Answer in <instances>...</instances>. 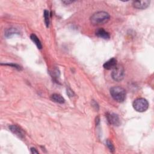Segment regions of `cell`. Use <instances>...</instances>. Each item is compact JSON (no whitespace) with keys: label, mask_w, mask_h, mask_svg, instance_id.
Here are the masks:
<instances>
[{"label":"cell","mask_w":154,"mask_h":154,"mask_svg":"<svg viewBox=\"0 0 154 154\" xmlns=\"http://www.w3.org/2000/svg\"><path fill=\"white\" fill-rule=\"evenodd\" d=\"M125 76L124 68L121 65H117L111 73V77L115 81H122Z\"/></svg>","instance_id":"cell-4"},{"label":"cell","mask_w":154,"mask_h":154,"mask_svg":"<svg viewBox=\"0 0 154 154\" xmlns=\"http://www.w3.org/2000/svg\"><path fill=\"white\" fill-rule=\"evenodd\" d=\"M44 16L45 19V23L47 26V27H48L49 25V22H50V18H49V13L47 10H45L44 13Z\"/></svg>","instance_id":"cell-13"},{"label":"cell","mask_w":154,"mask_h":154,"mask_svg":"<svg viewBox=\"0 0 154 154\" xmlns=\"http://www.w3.org/2000/svg\"><path fill=\"white\" fill-rule=\"evenodd\" d=\"M30 38L39 49H41L42 48V44H41V42L40 41V40L39 39V38L37 37V36L36 34H31Z\"/></svg>","instance_id":"cell-11"},{"label":"cell","mask_w":154,"mask_h":154,"mask_svg":"<svg viewBox=\"0 0 154 154\" xmlns=\"http://www.w3.org/2000/svg\"><path fill=\"white\" fill-rule=\"evenodd\" d=\"M149 105L148 101L145 98H138L135 100L133 104L134 109L140 113L146 111L148 109Z\"/></svg>","instance_id":"cell-3"},{"label":"cell","mask_w":154,"mask_h":154,"mask_svg":"<svg viewBox=\"0 0 154 154\" xmlns=\"http://www.w3.org/2000/svg\"><path fill=\"white\" fill-rule=\"evenodd\" d=\"M30 150H31V153H39V151L34 148H32L30 149Z\"/></svg>","instance_id":"cell-17"},{"label":"cell","mask_w":154,"mask_h":154,"mask_svg":"<svg viewBox=\"0 0 154 154\" xmlns=\"http://www.w3.org/2000/svg\"><path fill=\"white\" fill-rule=\"evenodd\" d=\"M10 130L16 135L21 138H23L24 137V133L22 130H21L17 125H11L9 127Z\"/></svg>","instance_id":"cell-6"},{"label":"cell","mask_w":154,"mask_h":154,"mask_svg":"<svg viewBox=\"0 0 154 154\" xmlns=\"http://www.w3.org/2000/svg\"><path fill=\"white\" fill-rule=\"evenodd\" d=\"M110 95L118 102H123L126 99V90L122 87L115 86L110 89Z\"/></svg>","instance_id":"cell-2"},{"label":"cell","mask_w":154,"mask_h":154,"mask_svg":"<svg viewBox=\"0 0 154 154\" xmlns=\"http://www.w3.org/2000/svg\"><path fill=\"white\" fill-rule=\"evenodd\" d=\"M117 61L115 58H112V59H110L109 60H108L107 62H106L104 64L103 66L105 69H106L107 70L113 69L117 65Z\"/></svg>","instance_id":"cell-8"},{"label":"cell","mask_w":154,"mask_h":154,"mask_svg":"<svg viewBox=\"0 0 154 154\" xmlns=\"http://www.w3.org/2000/svg\"><path fill=\"white\" fill-rule=\"evenodd\" d=\"M63 3L64 4H65L66 5H67V4H69L72 3H73V1H63Z\"/></svg>","instance_id":"cell-18"},{"label":"cell","mask_w":154,"mask_h":154,"mask_svg":"<svg viewBox=\"0 0 154 154\" xmlns=\"http://www.w3.org/2000/svg\"><path fill=\"white\" fill-rule=\"evenodd\" d=\"M17 33H18V32L17 31L16 29H13V28H10V29H9L6 31L5 36L7 37H10L11 35L15 34H17Z\"/></svg>","instance_id":"cell-12"},{"label":"cell","mask_w":154,"mask_h":154,"mask_svg":"<svg viewBox=\"0 0 154 154\" xmlns=\"http://www.w3.org/2000/svg\"><path fill=\"white\" fill-rule=\"evenodd\" d=\"M106 144H107V146L108 148V149H109V150H110L111 152H115V146L113 145V143H112V142L110 140H107V142H106Z\"/></svg>","instance_id":"cell-14"},{"label":"cell","mask_w":154,"mask_h":154,"mask_svg":"<svg viewBox=\"0 0 154 154\" xmlns=\"http://www.w3.org/2000/svg\"><path fill=\"white\" fill-rule=\"evenodd\" d=\"M51 100L54 102L61 104L64 103L65 102V100L64 99V97H63V96H62L60 95L57 93L52 95L51 96Z\"/></svg>","instance_id":"cell-10"},{"label":"cell","mask_w":154,"mask_h":154,"mask_svg":"<svg viewBox=\"0 0 154 154\" xmlns=\"http://www.w3.org/2000/svg\"><path fill=\"white\" fill-rule=\"evenodd\" d=\"M4 65H8V66H12V67H15V68L17 69L18 70H21V69H22L21 67V66H19V65H18V64H13V63H11V64H5Z\"/></svg>","instance_id":"cell-15"},{"label":"cell","mask_w":154,"mask_h":154,"mask_svg":"<svg viewBox=\"0 0 154 154\" xmlns=\"http://www.w3.org/2000/svg\"><path fill=\"white\" fill-rule=\"evenodd\" d=\"M96 35L101 38L104 39H108L110 37L109 33L106 32L103 29H98L96 32Z\"/></svg>","instance_id":"cell-9"},{"label":"cell","mask_w":154,"mask_h":154,"mask_svg":"<svg viewBox=\"0 0 154 154\" xmlns=\"http://www.w3.org/2000/svg\"><path fill=\"white\" fill-rule=\"evenodd\" d=\"M107 119L108 122L114 126H119L120 124V120L119 116L115 113H109L107 114Z\"/></svg>","instance_id":"cell-5"},{"label":"cell","mask_w":154,"mask_h":154,"mask_svg":"<svg viewBox=\"0 0 154 154\" xmlns=\"http://www.w3.org/2000/svg\"><path fill=\"white\" fill-rule=\"evenodd\" d=\"M110 15L105 11H97L95 13L90 17V22L93 25H103L107 23L110 19Z\"/></svg>","instance_id":"cell-1"},{"label":"cell","mask_w":154,"mask_h":154,"mask_svg":"<svg viewBox=\"0 0 154 154\" xmlns=\"http://www.w3.org/2000/svg\"><path fill=\"white\" fill-rule=\"evenodd\" d=\"M67 94L68 96H70V97H72V96H73L74 95V93L73 91H72V90H71V89L67 90Z\"/></svg>","instance_id":"cell-16"},{"label":"cell","mask_w":154,"mask_h":154,"mask_svg":"<svg viewBox=\"0 0 154 154\" xmlns=\"http://www.w3.org/2000/svg\"><path fill=\"white\" fill-rule=\"evenodd\" d=\"M150 4V1L145 0V1H135L133 2V6L137 9H145Z\"/></svg>","instance_id":"cell-7"}]
</instances>
